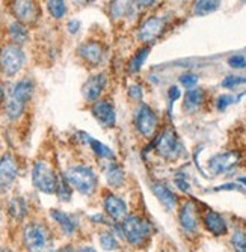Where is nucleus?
I'll return each instance as SVG.
<instances>
[{
    "label": "nucleus",
    "mask_w": 246,
    "mask_h": 252,
    "mask_svg": "<svg viewBox=\"0 0 246 252\" xmlns=\"http://www.w3.org/2000/svg\"><path fill=\"white\" fill-rule=\"evenodd\" d=\"M25 249L28 252H56L55 237L47 225L41 222H29L21 233Z\"/></svg>",
    "instance_id": "nucleus-1"
},
{
    "label": "nucleus",
    "mask_w": 246,
    "mask_h": 252,
    "mask_svg": "<svg viewBox=\"0 0 246 252\" xmlns=\"http://www.w3.org/2000/svg\"><path fill=\"white\" fill-rule=\"evenodd\" d=\"M65 178L70 183V186L77 190L80 195L89 196L97 190L98 178L95 171L86 165H74L65 171Z\"/></svg>",
    "instance_id": "nucleus-2"
},
{
    "label": "nucleus",
    "mask_w": 246,
    "mask_h": 252,
    "mask_svg": "<svg viewBox=\"0 0 246 252\" xmlns=\"http://www.w3.org/2000/svg\"><path fill=\"white\" fill-rule=\"evenodd\" d=\"M58 180L59 174L55 172V169L47 163L46 160H38L32 168V185L33 188L46 195L56 193L58 189Z\"/></svg>",
    "instance_id": "nucleus-3"
},
{
    "label": "nucleus",
    "mask_w": 246,
    "mask_h": 252,
    "mask_svg": "<svg viewBox=\"0 0 246 252\" xmlns=\"http://www.w3.org/2000/svg\"><path fill=\"white\" fill-rule=\"evenodd\" d=\"M26 62L25 52L20 45L15 44H5L0 47V71L6 77L17 76L23 70Z\"/></svg>",
    "instance_id": "nucleus-4"
},
{
    "label": "nucleus",
    "mask_w": 246,
    "mask_h": 252,
    "mask_svg": "<svg viewBox=\"0 0 246 252\" xmlns=\"http://www.w3.org/2000/svg\"><path fill=\"white\" fill-rule=\"evenodd\" d=\"M121 228H123V234L125 240L131 246H136V248L142 246L148 240L150 233H151L150 223L139 216H127L123 220Z\"/></svg>",
    "instance_id": "nucleus-5"
},
{
    "label": "nucleus",
    "mask_w": 246,
    "mask_h": 252,
    "mask_svg": "<svg viewBox=\"0 0 246 252\" xmlns=\"http://www.w3.org/2000/svg\"><path fill=\"white\" fill-rule=\"evenodd\" d=\"M15 21L21 25H35L39 18V8L35 0H12L9 5Z\"/></svg>",
    "instance_id": "nucleus-6"
},
{
    "label": "nucleus",
    "mask_w": 246,
    "mask_h": 252,
    "mask_svg": "<svg viewBox=\"0 0 246 252\" xmlns=\"http://www.w3.org/2000/svg\"><path fill=\"white\" fill-rule=\"evenodd\" d=\"M157 126L159 120L154 110L150 106L141 103L135 110V127L139 134H142L144 137H151L157 130Z\"/></svg>",
    "instance_id": "nucleus-7"
},
{
    "label": "nucleus",
    "mask_w": 246,
    "mask_h": 252,
    "mask_svg": "<svg viewBox=\"0 0 246 252\" xmlns=\"http://www.w3.org/2000/svg\"><path fill=\"white\" fill-rule=\"evenodd\" d=\"M155 151L166 160H177L182 154V144L178 141V136L172 130H165L157 137Z\"/></svg>",
    "instance_id": "nucleus-8"
},
{
    "label": "nucleus",
    "mask_w": 246,
    "mask_h": 252,
    "mask_svg": "<svg viewBox=\"0 0 246 252\" xmlns=\"http://www.w3.org/2000/svg\"><path fill=\"white\" fill-rule=\"evenodd\" d=\"M18 177V162L12 154H5L0 157V195L6 193L17 181Z\"/></svg>",
    "instance_id": "nucleus-9"
},
{
    "label": "nucleus",
    "mask_w": 246,
    "mask_h": 252,
    "mask_svg": "<svg viewBox=\"0 0 246 252\" xmlns=\"http://www.w3.org/2000/svg\"><path fill=\"white\" fill-rule=\"evenodd\" d=\"M240 158L242 156L239 151H223V153L215 154L209 160V172L212 175L225 174L240 163Z\"/></svg>",
    "instance_id": "nucleus-10"
},
{
    "label": "nucleus",
    "mask_w": 246,
    "mask_h": 252,
    "mask_svg": "<svg viewBox=\"0 0 246 252\" xmlns=\"http://www.w3.org/2000/svg\"><path fill=\"white\" fill-rule=\"evenodd\" d=\"M165 28H166V25H165L163 18L150 17L139 26V29L136 32V38H138V41H141L144 44H153L165 32Z\"/></svg>",
    "instance_id": "nucleus-11"
},
{
    "label": "nucleus",
    "mask_w": 246,
    "mask_h": 252,
    "mask_svg": "<svg viewBox=\"0 0 246 252\" xmlns=\"http://www.w3.org/2000/svg\"><path fill=\"white\" fill-rule=\"evenodd\" d=\"M107 86V76L100 73V74H94L89 77L83 86H82V95L83 100L86 103H95L98 101V98L101 97V94L104 93V89Z\"/></svg>",
    "instance_id": "nucleus-12"
},
{
    "label": "nucleus",
    "mask_w": 246,
    "mask_h": 252,
    "mask_svg": "<svg viewBox=\"0 0 246 252\" xmlns=\"http://www.w3.org/2000/svg\"><path fill=\"white\" fill-rule=\"evenodd\" d=\"M92 117L97 120V123L104 128H114L117 124V112L112 103L106 100H98L92 103L91 106Z\"/></svg>",
    "instance_id": "nucleus-13"
},
{
    "label": "nucleus",
    "mask_w": 246,
    "mask_h": 252,
    "mask_svg": "<svg viewBox=\"0 0 246 252\" xmlns=\"http://www.w3.org/2000/svg\"><path fill=\"white\" fill-rule=\"evenodd\" d=\"M79 58L89 66H98L104 59V47L98 41H85L77 49Z\"/></svg>",
    "instance_id": "nucleus-14"
},
{
    "label": "nucleus",
    "mask_w": 246,
    "mask_h": 252,
    "mask_svg": "<svg viewBox=\"0 0 246 252\" xmlns=\"http://www.w3.org/2000/svg\"><path fill=\"white\" fill-rule=\"evenodd\" d=\"M103 207H104V212L106 215L115 222H120V220H124L127 218V205L125 202L114 195V193H106L103 196Z\"/></svg>",
    "instance_id": "nucleus-15"
},
{
    "label": "nucleus",
    "mask_w": 246,
    "mask_h": 252,
    "mask_svg": "<svg viewBox=\"0 0 246 252\" xmlns=\"http://www.w3.org/2000/svg\"><path fill=\"white\" fill-rule=\"evenodd\" d=\"M178 220L186 234H195L198 230V219H196V209L193 202L187 201L182 205L180 213H178Z\"/></svg>",
    "instance_id": "nucleus-16"
},
{
    "label": "nucleus",
    "mask_w": 246,
    "mask_h": 252,
    "mask_svg": "<svg viewBox=\"0 0 246 252\" xmlns=\"http://www.w3.org/2000/svg\"><path fill=\"white\" fill-rule=\"evenodd\" d=\"M50 218L58 225V228H59L61 233L63 236L71 237V236L76 234V231H77V222H76V219L71 215L65 213L62 210H58V209H52L50 210Z\"/></svg>",
    "instance_id": "nucleus-17"
},
{
    "label": "nucleus",
    "mask_w": 246,
    "mask_h": 252,
    "mask_svg": "<svg viewBox=\"0 0 246 252\" xmlns=\"http://www.w3.org/2000/svg\"><path fill=\"white\" fill-rule=\"evenodd\" d=\"M33 93H35V83L32 79L29 77H25L18 80L9 91V95H12L14 98H17L18 101H21L23 104H29V101L32 100L33 97Z\"/></svg>",
    "instance_id": "nucleus-18"
},
{
    "label": "nucleus",
    "mask_w": 246,
    "mask_h": 252,
    "mask_svg": "<svg viewBox=\"0 0 246 252\" xmlns=\"http://www.w3.org/2000/svg\"><path fill=\"white\" fill-rule=\"evenodd\" d=\"M204 226H206V230L210 234H213L215 237L225 236L227 231H228L225 219H223L219 213L213 212V210H209L204 215Z\"/></svg>",
    "instance_id": "nucleus-19"
},
{
    "label": "nucleus",
    "mask_w": 246,
    "mask_h": 252,
    "mask_svg": "<svg viewBox=\"0 0 246 252\" xmlns=\"http://www.w3.org/2000/svg\"><path fill=\"white\" fill-rule=\"evenodd\" d=\"M151 190L155 195V198L162 202V205L165 209H168L169 212H172L175 209L177 199H175V195L172 193V190L169 188H166L165 185H162V183H153Z\"/></svg>",
    "instance_id": "nucleus-20"
},
{
    "label": "nucleus",
    "mask_w": 246,
    "mask_h": 252,
    "mask_svg": "<svg viewBox=\"0 0 246 252\" xmlns=\"http://www.w3.org/2000/svg\"><path fill=\"white\" fill-rule=\"evenodd\" d=\"M2 109H3V113H5L6 120L11 121V123H15V121H18L21 117H23V113L26 110V104L18 101L12 95H8L5 98V103H3Z\"/></svg>",
    "instance_id": "nucleus-21"
},
{
    "label": "nucleus",
    "mask_w": 246,
    "mask_h": 252,
    "mask_svg": "<svg viewBox=\"0 0 246 252\" xmlns=\"http://www.w3.org/2000/svg\"><path fill=\"white\" fill-rule=\"evenodd\" d=\"M82 134V137L83 139H80L83 144H86V145H89V148L92 150V153L97 156V157H100V158H103V160H114L115 158V154L112 153V150L109 148V147H106L104 144H101L100 141H97V139H94V137H91L89 134H86V133H80Z\"/></svg>",
    "instance_id": "nucleus-22"
},
{
    "label": "nucleus",
    "mask_w": 246,
    "mask_h": 252,
    "mask_svg": "<svg viewBox=\"0 0 246 252\" xmlns=\"http://www.w3.org/2000/svg\"><path fill=\"white\" fill-rule=\"evenodd\" d=\"M203 103H204V91L198 88H192L184 94L183 109L189 113H193L203 106Z\"/></svg>",
    "instance_id": "nucleus-23"
},
{
    "label": "nucleus",
    "mask_w": 246,
    "mask_h": 252,
    "mask_svg": "<svg viewBox=\"0 0 246 252\" xmlns=\"http://www.w3.org/2000/svg\"><path fill=\"white\" fill-rule=\"evenodd\" d=\"M133 6V0H110L109 15L112 20H121L130 15Z\"/></svg>",
    "instance_id": "nucleus-24"
},
{
    "label": "nucleus",
    "mask_w": 246,
    "mask_h": 252,
    "mask_svg": "<svg viewBox=\"0 0 246 252\" xmlns=\"http://www.w3.org/2000/svg\"><path fill=\"white\" fill-rule=\"evenodd\" d=\"M8 215L14 219V220H23L28 216V204L25 201V198L21 196H14L9 199L8 202Z\"/></svg>",
    "instance_id": "nucleus-25"
},
{
    "label": "nucleus",
    "mask_w": 246,
    "mask_h": 252,
    "mask_svg": "<svg viewBox=\"0 0 246 252\" xmlns=\"http://www.w3.org/2000/svg\"><path fill=\"white\" fill-rule=\"evenodd\" d=\"M8 36H9V41L11 44H15V45H23L28 42L29 39V32L26 29L25 25H21L18 21H14L8 26Z\"/></svg>",
    "instance_id": "nucleus-26"
},
{
    "label": "nucleus",
    "mask_w": 246,
    "mask_h": 252,
    "mask_svg": "<svg viewBox=\"0 0 246 252\" xmlns=\"http://www.w3.org/2000/svg\"><path fill=\"white\" fill-rule=\"evenodd\" d=\"M220 6V0H193L192 3V14L196 17L209 15Z\"/></svg>",
    "instance_id": "nucleus-27"
},
{
    "label": "nucleus",
    "mask_w": 246,
    "mask_h": 252,
    "mask_svg": "<svg viewBox=\"0 0 246 252\" xmlns=\"http://www.w3.org/2000/svg\"><path fill=\"white\" fill-rule=\"evenodd\" d=\"M106 181H107V185L110 188H114V189H118L123 186V183H124V172L123 169L117 165V163H110L107 168H106Z\"/></svg>",
    "instance_id": "nucleus-28"
},
{
    "label": "nucleus",
    "mask_w": 246,
    "mask_h": 252,
    "mask_svg": "<svg viewBox=\"0 0 246 252\" xmlns=\"http://www.w3.org/2000/svg\"><path fill=\"white\" fill-rule=\"evenodd\" d=\"M46 6L52 18L55 20H62L66 15V3L65 0H46Z\"/></svg>",
    "instance_id": "nucleus-29"
},
{
    "label": "nucleus",
    "mask_w": 246,
    "mask_h": 252,
    "mask_svg": "<svg viewBox=\"0 0 246 252\" xmlns=\"http://www.w3.org/2000/svg\"><path fill=\"white\" fill-rule=\"evenodd\" d=\"M71 186L70 183L66 181L63 174H59V180H58V189H56V195L59 198V201L62 202H70L71 201Z\"/></svg>",
    "instance_id": "nucleus-30"
},
{
    "label": "nucleus",
    "mask_w": 246,
    "mask_h": 252,
    "mask_svg": "<svg viewBox=\"0 0 246 252\" xmlns=\"http://www.w3.org/2000/svg\"><path fill=\"white\" fill-rule=\"evenodd\" d=\"M148 53H150V47H142V49H139L136 53H135V56H133L131 59H130V63H128V73H138L141 68H142V65H144V62H145V59H147V56H148Z\"/></svg>",
    "instance_id": "nucleus-31"
},
{
    "label": "nucleus",
    "mask_w": 246,
    "mask_h": 252,
    "mask_svg": "<svg viewBox=\"0 0 246 252\" xmlns=\"http://www.w3.org/2000/svg\"><path fill=\"white\" fill-rule=\"evenodd\" d=\"M231 246L236 252H246V233L243 230H234L231 236Z\"/></svg>",
    "instance_id": "nucleus-32"
},
{
    "label": "nucleus",
    "mask_w": 246,
    "mask_h": 252,
    "mask_svg": "<svg viewBox=\"0 0 246 252\" xmlns=\"http://www.w3.org/2000/svg\"><path fill=\"white\" fill-rule=\"evenodd\" d=\"M100 245L104 251H114L118 246V242L112 233H101L100 234Z\"/></svg>",
    "instance_id": "nucleus-33"
},
{
    "label": "nucleus",
    "mask_w": 246,
    "mask_h": 252,
    "mask_svg": "<svg viewBox=\"0 0 246 252\" xmlns=\"http://www.w3.org/2000/svg\"><path fill=\"white\" fill-rule=\"evenodd\" d=\"M243 83H246V77H239V76H227L222 80V86L225 89H234Z\"/></svg>",
    "instance_id": "nucleus-34"
},
{
    "label": "nucleus",
    "mask_w": 246,
    "mask_h": 252,
    "mask_svg": "<svg viewBox=\"0 0 246 252\" xmlns=\"http://www.w3.org/2000/svg\"><path fill=\"white\" fill-rule=\"evenodd\" d=\"M234 101H236V98H234L233 95H230V94H223V95L217 97V100H216V109H217L219 112H223V110H227Z\"/></svg>",
    "instance_id": "nucleus-35"
},
{
    "label": "nucleus",
    "mask_w": 246,
    "mask_h": 252,
    "mask_svg": "<svg viewBox=\"0 0 246 252\" xmlns=\"http://www.w3.org/2000/svg\"><path fill=\"white\" fill-rule=\"evenodd\" d=\"M228 65L234 70H245L246 68V58L242 55H234L228 59Z\"/></svg>",
    "instance_id": "nucleus-36"
},
{
    "label": "nucleus",
    "mask_w": 246,
    "mask_h": 252,
    "mask_svg": "<svg viewBox=\"0 0 246 252\" xmlns=\"http://www.w3.org/2000/svg\"><path fill=\"white\" fill-rule=\"evenodd\" d=\"M180 83H182L184 88L192 89V88L198 83V76H195V74H192V73L183 74V76L180 77Z\"/></svg>",
    "instance_id": "nucleus-37"
},
{
    "label": "nucleus",
    "mask_w": 246,
    "mask_h": 252,
    "mask_svg": "<svg viewBox=\"0 0 246 252\" xmlns=\"http://www.w3.org/2000/svg\"><path fill=\"white\" fill-rule=\"evenodd\" d=\"M128 95L133 100L139 101L142 98V88L139 85H131V86H128Z\"/></svg>",
    "instance_id": "nucleus-38"
},
{
    "label": "nucleus",
    "mask_w": 246,
    "mask_h": 252,
    "mask_svg": "<svg viewBox=\"0 0 246 252\" xmlns=\"http://www.w3.org/2000/svg\"><path fill=\"white\" fill-rule=\"evenodd\" d=\"M80 28H82V23L79 20H70L66 23V31H68L70 35H77Z\"/></svg>",
    "instance_id": "nucleus-39"
},
{
    "label": "nucleus",
    "mask_w": 246,
    "mask_h": 252,
    "mask_svg": "<svg viewBox=\"0 0 246 252\" xmlns=\"http://www.w3.org/2000/svg\"><path fill=\"white\" fill-rule=\"evenodd\" d=\"M175 185H177V188L178 189H180V190H183V192H189L190 190V186H189V183L183 178V177H180V175H178V177H175Z\"/></svg>",
    "instance_id": "nucleus-40"
},
{
    "label": "nucleus",
    "mask_w": 246,
    "mask_h": 252,
    "mask_svg": "<svg viewBox=\"0 0 246 252\" xmlns=\"http://www.w3.org/2000/svg\"><path fill=\"white\" fill-rule=\"evenodd\" d=\"M168 97H169V101H171V103L177 101L178 98L182 97L180 89H178L177 86H171V88H169V91H168Z\"/></svg>",
    "instance_id": "nucleus-41"
},
{
    "label": "nucleus",
    "mask_w": 246,
    "mask_h": 252,
    "mask_svg": "<svg viewBox=\"0 0 246 252\" xmlns=\"http://www.w3.org/2000/svg\"><path fill=\"white\" fill-rule=\"evenodd\" d=\"M157 0H138L139 8H151Z\"/></svg>",
    "instance_id": "nucleus-42"
},
{
    "label": "nucleus",
    "mask_w": 246,
    "mask_h": 252,
    "mask_svg": "<svg viewBox=\"0 0 246 252\" xmlns=\"http://www.w3.org/2000/svg\"><path fill=\"white\" fill-rule=\"evenodd\" d=\"M89 219H91V222H94V223H104V216L101 213H97V215L91 216Z\"/></svg>",
    "instance_id": "nucleus-43"
},
{
    "label": "nucleus",
    "mask_w": 246,
    "mask_h": 252,
    "mask_svg": "<svg viewBox=\"0 0 246 252\" xmlns=\"http://www.w3.org/2000/svg\"><path fill=\"white\" fill-rule=\"evenodd\" d=\"M94 0H73V3L77 6H88L89 3H92Z\"/></svg>",
    "instance_id": "nucleus-44"
},
{
    "label": "nucleus",
    "mask_w": 246,
    "mask_h": 252,
    "mask_svg": "<svg viewBox=\"0 0 246 252\" xmlns=\"http://www.w3.org/2000/svg\"><path fill=\"white\" fill-rule=\"evenodd\" d=\"M5 98H6V95H5V89H3V86H2V85H0V109L3 107Z\"/></svg>",
    "instance_id": "nucleus-45"
},
{
    "label": "nucleus",
    "mask_w": 246,
    "mask_h": 252,
    "mask_svg": "<svg viewBox=\"0 0 246 252\" xmlns=\"http://www.w3.org/2000/svg\"><path fill=\"white\" fill-rule=\"evenodd\" d=\"M79 252H97V251H95V248H92V246H82V248L79 249Z\"/></svg>",
    "instance_id": "nucleus-46"
},
{
    "label": "nucleus",
    "mask_w": 246,
    "mask_h": 252,
    "mask_svg": "<svg viewBox=\"0 0 246 252\" xmlns=\"http://www.w3.org/2000/svg\"><path fill=\"white\" fill-rule=\"evenodd\" d=\"M56 252H76V251L73 249V246H70V245H68V246H62V248H61V249H58Z\"/></svg>",
    "instance_id": "nucleus-47"
},
{
    "label": "nucleus",
    "mask_w": 246,
    "mask_h": 252,
    "mask_svg": "<svg viewBox=\"0 0 246 252\" xmlns=\"http://www.w3.org/2000/svg\"><path fill=\"white\" fill-rule=\"evenodd\" d=\"M0 252H12V251L8 249V248H0Z\"/></svg>",
    "instance_id": "nucleus-48"
}]
</instances>
